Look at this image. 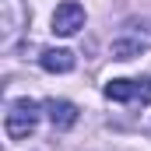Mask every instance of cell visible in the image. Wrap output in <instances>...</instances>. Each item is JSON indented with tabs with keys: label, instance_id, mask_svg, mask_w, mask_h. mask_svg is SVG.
Returning <instances> with one entry per match:
<instances>
[{
	"label": "cell",
	"instance_id": "6da1fadb",
	"mask_svg": "<svg viewBox=\"0 0 151 151\" xmlns=\"http://www.w3.org/2000/svg\"><path fill=\"white\" fill-rule=\"evenodd\" d=\"M35 127H39V106L32 102V99L11 102V109H7V116H4V130H7L11 141H25Z\"/></svg>",
	"mask_w": 151,
	"mask_h": 151
},
{
	"label": "cell",
	"instance_id": "7a4b0ae2",
	"mask_svg": "<svg viewBox=\"0 0 151 151\" xmlns=\"http://www.w3.org/2000/svg\"><path fill=\"white\" fill-rule=\"evenodd\" d=\"M28 28V7L25 0H0V39L11 49L14 39Z\"/></svg>",
	"mask_w": 151,
	"mask_h": 151
},
{
	"label": "cell",
	"instance_id": "3957f363",
	"mask_svg": "<svg viewBox=\"0 0 151 151\" xmlns=\"http://www.w3.org/2000/svg\"><path fill=\"white\" fill-rule=\"evenodd\" d=\"M81 25H84V7L74 4V0H63V4L53 11V32H56V35H74Z\"/></svg>",
	"mask_w": 151,
	"mask_h": 151
},
{
	"label": "cell",
	"instance_id": "277c9868",
	"mask_svg": "<svg viewBox=\"0 0 151 151\" xmlns=\"http://www.w3.org/2000/svg\"><path fill=\"white\" fill-rule=\"evenodd\" d=\"M46 116H49V123H53L56 130H70L77 123V106L67 102V99H49V102H46Z\"/></svg>",
	"mask_w": 151,
	"mask_h": 151
},
{
	"label": "cell",
	"instance_id": "5b68a950",
	"mask_svg": "<svg viewBox=\"0 0 151 151\" xmlns=\"http://www.w3.org/2000/svg\"><path fill=\"white\" fill-rule=\"evenodd\" d=\"M39 63H42V70H49V74H70L77 60H74L70 49H46V53L39 56Z\"/></svg>",
	"mask_w": 151,
	"mask_h": 151
},
{
	"label": "cell",
	"instance_id": "8992f818",
	"mask_svg": "<svg viewBox=\"0 0 151 151\" xmlns=\"http://www.w3.org/2000/svg\"><path fill=\"white\" fill-rule=\"evenodd\" d=\"M106 99H113V102H141V81L116 77V81L106 84Z\"/></svg>",
	"mask_w": 151,
	"mask_h": 151
},
{
	"label": "cell",
	"instance_id": "52a82bcc",
	"mask_svg": "<svg viewBox=\"0 0 151 151\" xmlns=\"http://www.w3.org/2000/svg\"><path fill=\"white\" fill-rule=\"evenodd\" d=\"M144 49V42H116L113 46V60H130Z\"/></svg>",
	"mask_w": 151,
	"mask_h": 151
}]
</instances>
